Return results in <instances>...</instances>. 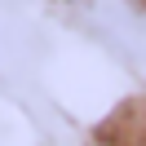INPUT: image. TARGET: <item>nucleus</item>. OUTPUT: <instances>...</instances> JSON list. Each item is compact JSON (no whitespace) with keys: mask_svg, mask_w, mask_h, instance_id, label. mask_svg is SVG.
Masks as SVG:
<instances>
[{"mask_svg":"<svg viewBox=\"0 0 146 146\" xmlns=\"http://www.w3.org/2000/svg\"><path fill=\"white\" fill-rule=\"evenodd\" d=\"M18 49H22V31H18V22H13V13L0 5V62L13 58Z\"/></svg>","mask_w":146,"mask_h":146,"instance_id":"nucleus-1","label":"nucleus"}]
</instances>
